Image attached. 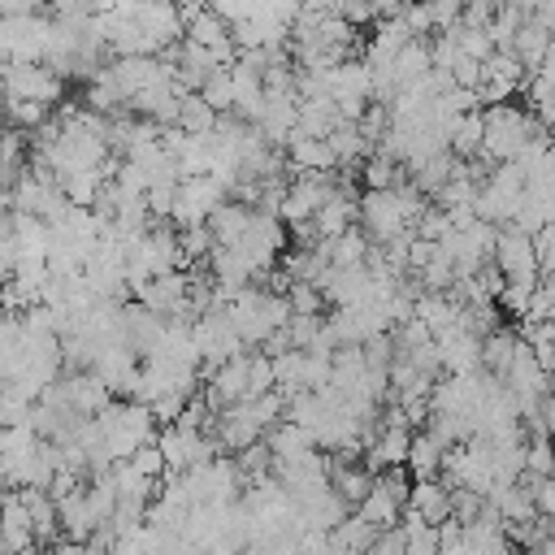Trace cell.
<instances>
[{"instance_id":"8992f818","label":"cell","mask_w":555,"mask_h":555,"mask_svg":"<svg viewBox=\"0 0 555 555\" xmlns=\"http://www.w3.org/2000/svg\"><path fill=\"white\" fill-rule=\"evenodd\" d=\"M343 186L338 173H295L286 182V195H282V208H278V221L295 225V234L308 230V221L317 217V208Z\"/></svg>"},{"instance_id":"52a82bcc","label":"cell","mask_w":555,"mask_h":555,"mask_svg":"<svg viewBox=\"0 0 555 555\" xmlns=\"http://www.w3.org/2000/svg\"><path fill=\"white\" fill-rule=\"evenodd\" d=\"M225 186L212 178V173H199V178H182L178 191H173V212H169V225L186 230V225H208V217L225 204Z\"/></svg>"},{"instance_id":"cb8c5ba5","label":"cell","mask_w":555,"mask_h":555,"mask_svg":"<svg viewBox=\"0 0 555 555\" xmlns=\"http://www.w3.org/2000/svg\"><path fill=\"white\" fill-rule=\"evenodd\" d=\"M538 416H542V421H538V425H542V434L555 442V390L542 399V412H538Z\"/></svg>"},{"instance_id":"d6986e66","label":"cell","mask_w":555,"mask_h":555,"mask_svg":"<svg viewBox=\"0 0 555 555\" xmlns=\"http://www.w3.org/2000/svg\"><path fill=\"white\" fill-rule=\"evenodd\" d=\"M377 533H382V529H373L369 520L347 516V520H338V529L330 533V542H334L338 551H347V555H364V551L377 542Z\"/></svg>"},{"instance_id":"6da1fadb","label":"cell","mask_w":555,"mask_h":555,"mask_svg":"<svg viewBox=\"0 0 555 555\" xmlns=\"http://www.w3.org/2000/svg\"><path fill=\"white\" fill-rule=\"evenodd\" d=\"M421 212H425V195L412 182H399L386 191H364L356 199V225L364 230V238L373 247H386V243L412 234Z\"/></svg>"},{"instance_id":"e0dca14e","label":"cell","mask_w":555,"mask_h":555,"mask_svg":"<svg viewBox=\"0 0 555 555\" xmlns=\"http://www.w3.org/2000/svg\"><path fill=\"white\" fill-rule=\"evenodd\" d=\"M317 247L325 251V264H334V269L364 264V260H369V251H373V243L364 238V230H360V225H351L347 234H338V238H330V243H317Z\"/></svg>"},{"instance_id":"9a60e30c","label":"cell","mask_w":555,"mask_h":555,"mask_svg":"<svg viewBox=\"0 0 555 555\" xmlns=\"http://www.w3.org/2000/svg\"><path fill=\"white\" fill-rule=\"evenodd\" d=\"M546 48H551V26H542L538 17H525L520 22V30H516V39H512V56L533 74L538 65H542V56H546Z\"/></svg>"},{"instance_id":"ac0fdd59","label":"cell","mask_w":555,"mask_h":555,"mask_svg":"<svg viewBox=\"0 0 555 555\" xmlns=\"http://www.w3.org/2000/svg\"><path fill=\"white\" fill-rule=\"evenodd\" d=\"M356 516H360V520H369L373 529H395V525H399V516H403V503H399L390 490H382V486L373 481V490L360 499Z\"/></svg>"},{"instance_id":"8fae6325","label":"cell","mask_w":555,"mask_h":555,"mask_svg":"<svg viewBox=\"0 0 555 555\" xmlns=\"http://www.w3.org/2000/svg\"><path fill=\"white\" fill-rule=\"evenodd\" d=\"M356 191L343 182L321 208H317V217L308 221V230L299 234V238H317V243H330V238H338V234H347L351 225H356Z\"/></svg>"},{"instance_id":"7c38bea8","label":"cell","mask_w":555,"mask_h":555,"mask_svg":"<svg viewBox=\"0 0 555 555\" xmlns=\"http://www.w3.org/2000/svg\"><path fill=\"white\" fill-rule=\"evenodd\" d=\"M403 512H412L416 520H425V525H442V520H451V486H442L438 477H429V481H412V490H408V507Z\"/></svg>"},{"instance_id":"5b68a950","label":"cell","mask_w":555,"mask_h":555,"mask_svg":"<svg viewBox=\"0 0 555 555\" xmlns=\"http://www.w3.org/2000/svg\"><path fill=\"white\" fill-rule=\"evenodd\" d=\"M65 95V78L48 61H9L4 65V100L52 108Z\"/></svg>"},{"instance_id":"44dd1931","label":"cell","mask_w":555,"mask_h":555,"mask_svg":"<svg viewBox=\"0 0 555 555\" xmlns=\"http://www.w3.org/2000/svg\"><path fill=\"white\" fill-rule=\"evenodd\" d=\"M525 477H533V481L555 477V442L546 434H533L525 442Z\"/></svg>"},{"instance_id":"277c9868","label":"cell","mask_w":555,"mask_h":555,"mask_svg":"<svg viewBox=\"0 0 555 555\" xmlns=\"http://www.w3.org/2000/svg\"><path fill=\"white\" fill-rule=\"evenodd\" d=\"M95 425H100V438H104V451H108L113 464H121V460H130L139 447L156 442V416H152V408H143V403H134V399H113V403L95 416Z\"/></svg>"},{"instance_id":"7402d4cb","label":"cell","mask_w":555,"mask_h":555,"mask_svg":"<svg viewBox=\"0 0 555 555\" xmlns=\"http://www.w3.org/2000/svg\"><path fill=\"white\" fill-rule=\"evenodd\" d=\"M533 243V260H538V278L555 273V225H542L538 234H529Z\"/></svg>"},{"instance_id":"d4e9b609","label":"cell","mask_w":555,"mask_h":555,"mask_svg":"<svg viewBox=\"0 0 555 555\" xmlns=\"http://www.w3.org/2000/svg\"><path fill=\"white\" fill-rule=\"evenodd\" d=\"M39 555H82V542H69V538H56V542H48Z\"/></svg>"},{"instance_id":"ba28073f","label":"cell","mask_w":555,"mask_h":555,"mask_svg":"<svg viewBox=\"0 0 555 555\" xmlns=\"http://www.w3.org/2000/svg\"><path fill=\"white\" fill-rule=\"evenodd\" d=\"M191 338H195L199 360H208V369H217V364L234 360L238 351H247V347H243V338L234 334V325H230L225 308H204V312L191 321Z\"/></svg>"},{"instance_id":"2e32d148","label":"cell","mask_w":555,"mask_h":555,"mask_svg":"<svg viewBox=\"0 0 555 555\" xmlns=\"http://www.w3.org/2000/svg\"><path fill=\"white\" fill-rule=\"evenodd\" d=\"M442 442L434 438V434H425V429H416L412 434V447H408V473H412V481H429V477H438L442 473Z\"/></svg>"},{"instance_id":"9c48e42d","label":"cell","mask_w":555,"mask_h":555,"mask_svg":"<svg viewBox=\"0 0 555 555\" xmlns=\"http://www.w3.org/2000/svg\"><path fill=\"white\" fill-rule=\"evenodd\" d=\"M490 264L499 269V278H503V282H538L533 243H529V234H520L516 225H494Z\"/></svg>"},{"instance_id":"ffe728a7","label":"cell","mask_w":555,"mask_h":555,"mask_svg":"<svg viewBox=\"0 0 555 555\" xmlns=\"http://www.w3.org/2000/svg\"><path fill=\"white\" fill-rule=\"evenodd\" d=\"M212 126H217V113H212L195 91H186L182 104H178V121H173V130H182V134H208Z\"/></svg>"},{"instance_id":"4fadbf2b","label":"cell","mask_w":555,"mask_h":555,"mask_svg":"<svg viewBox=\"0 0 555 555\" xmlns=\"http://www.w3.org/2000/svg\"><path fill=\"white\" fill-rule=\"evenodd\" d=\"M0 542H4V551L39 546L35 542V529H30V512H26V503H22L17 490H4L0 494Z\"/></svg>"},{"instance_id":"5bb4252c","label":"cell","mask_w":555,"mask_h":555,"mask_svg":"<svg viewBox=\"0 0 555 555\" xmlns=\"http://www.w3.org/2000/svg\"><path fill=\"white\" fill-rule=\"evenodd\" d=\"M264 447H269L273 464H291V460L312 455V451H317V438H312L304 425H295V421H278V425L264 434Z\"/></svg>"},{"instance_id":"484cf974","label":"cell","mask_w":555,"mask_h":555,"mask_svg":"<svg viewBox=\"0 0 555 555\" xmlns=\"http://www.w3.org/2000/svg\"><path fill=\"white\" fill-rule=\"evenodd\" d=\"M533 74H555V30H551V48H546V56H542V65Z\"/></svg>"},{"instance_id":"30bf717a","label":"cell","mask_w":555,"mask_h":555,"mask_svg":"<svg viewBox=\"0 0 555 555\" xmlns=\"http://www.w3.org/2000/svg\"><path fill=\"white\" fill-rule=\"evenodd\" d=\"M434 347H438V364L442 373L451 377H464V373H477L481 369V338L460 321L442 334H434Z\"/></svg>"},{"instance_id":"3957f363","label":"cell","mask_w":555,"mask_h":555,"mask_svg":"<svg viewBox=\"0 0 555 555\" xmlns=\"http://www.w3.org/2000/svg\"><path fill=\"white\" fill-rule=\"evenodd\" d=\"M264 390H273V364H269V356L264 351H238L234 360L208 369V382H204L199 395H204V403L217 416L221 408L247 403V399H256Z\"/></svg>"},{"instance_id":"7a4b0ae2","label":"cell","mask_w":555,"mask_h":555,"mask_svg":"<svg viewBox=\"0 0 555 555\" xmlns=\"http://www.w3.org/2000/svg\"><path fill=\"white\" fill-rule=\"evenodd\" d=\"M551 139V130L520 104H490L481 108V156L486 165H512L529 143Z\"/></svg>"},{"instance_id":"603a6c76","label":"cell","mask_w":555,"mask_h":555,"mask_svg":"<svg viewBox=\"0 0 555 555\" xmlns=\"http://www.w3.org/2000/svg\"><path fill=\"white\" fill-rule=\"evenodd\" d=\"M130 464L147 477V481H160L165 473H169V464H165V455H160V447L156 442H147V447H139L134 455H130Z\"/></svg>"}]
</instances>
